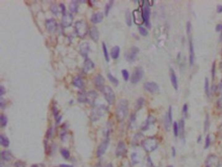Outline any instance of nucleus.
I'll return each instance as SVG.
<instances>
[{
	"instance_id": "obj_1",
	"label": "nucleus",
	"mask_w": 222,
	"mask_h": 167,
	"mask_svg": "<svg viewBox=\"0 0 222 167\" xmlns=\"http://www.w3.org/2000/svg\"><path fill=\"white\" fill-rule=\"evenodd\" d=\"M129 114V103L126 99L119 101L116 109V118L118 121L122 122Z\"/></svg>"
},
{
	"instance_id": "obj_2",
	"label": "nucleus",
	"mask_w": 222,
	"mask_h": 167,
	"mask_svg": "<svg viewBox=\"0 0 222 167\" xmlns=\"http://www.w3.org/2000/svg\"><path fill=\"white\" fill-rule=\"evenodd\" d=\"M108 111V107L104 104L96 105L93 107L91 113V120L92 121H97Z\"/></svg>"
},
{
	"instance_id": "obj_3",
	"label": "nucleus",
	"mask_w": 222,
	"mask_h": 167,
	"mask_svg": "<svg viewBox=\"0 0 222 167\" xmlns=\"http://www.w3.org/2000/svg\"><path fill=\"white\" fill-rule=\"evenodd\" d=\"M186 26L187 33L188 35V41H189V62L190 65L192 66L194 63V60H195V52H194V47L191 35L192 24L190 22H188Z\"/></svg>"
},
{
	"instance_id": "obj_4",
	"label": "nucleus",
	"mask_w": 222,
	"mask_h": 167,
	"mask_svg": "<svg viewBox=\"0 0 222 167\" xmlns=\"http://www.w3.org/2000/svg\"><path fill=\"white\" fill-rule=\"evenodd\" d=\"M74 29L76 35L80 38H84L89 31L88 26L84 20L77 21L74 25Z\"/></svg>"
},
{
	"instance_id": "obj_5",
	"label": "nucleus",
	"mask_w": 222,
	"mask_h": 167,
	"mask_svg": "<svg viewBox=\"0 0 222 167\" xmlns=\"http://www.w3.org/2000/svg\"><path fill=\"white\" fill-rule=\"evenodd\" d=\"M142 146L147 152H152L158 146V140L154 137H149L142 142Z\"/></svg>"
},
{
	"instance_id": "obj_6",
	"label": "nucleus",
	"mask_w": 222,
	"mask_h": 167,
	"mask_svg": "<svg viewBox=\"0 0 222 167\" xmlns=\"http://www.w3.org/2000/svg\"><path fill=\"white\" fill-rule=\"evenodd\" d=\"M102 92L108 103L109 104H113L115 101V95L112 88L109 86H104Z\"/></svg>"
},
{
	"instance_id": "obj_7",
	"label": "nucleus",
	"mask_w": 222,
	"mask_h": 167,
	"mask_svg": "<svg viewBox=\"0 0 222 167\" xmlns=\"http://www.w3.org/2000/svg\"><path fill=\"white\" fill-rule=\"evenodd\" d=\"M140 50L136 47H132L125 52V56L128 62H132L136 59Z\"/></svg>"
},
{
	"instance_id": "obj_8",
	"label": "nucleus",
	"mask_w": 222,
	"mask_h": 167,
	"mask_svg": "<svg viewBox=\"0 0 222 167\" xmlns=\"http://www.w3.org/2000/svg\"><path fill=\"white\" fill-rule=\"evenodd\" d=\"M143 74H144V72H143V70L142 69V68L137 67L132 74V76L130 78L131 83L137 84L140 81H141V80L142 79V78L143 76Z\"/></svg>"
},
{
	"instance_id": "obj_9",
	"label": "nucleus",
	"mask_w": 222,
	"mask_h": 167,
	"mask_svg": "<svg viewBox=\"0 0 222 167\" xmlns=\"http://www.w3.org/2000/svg\"><path fill=\"white\" fill-rule=\"evenodd\" d=\"M220 164V159L216 155H210L205 161V167H219Z\"/></svg>"
},
{
	"instance_id": "obj_10",
	"label": "nucleus",
	"mask_w": 222,
	"mask_h": 167,
	"mask_svg": "<svg viewBox=\"0 0 222 167\" xmlns=\"http://www.w3.org/2000/svg\"><path fill=\"white\" fill-rule=\"evenodd\" d=\"M73 16L71 13L66 12L63 14V17L61 20V24L63 27H70L73 22Z\"/></svg>"
},
{
	"instance_id": "obj_11",
	"label": "nucleus",
	"mask_w": 222,
	"mask_h": 167,
	"mask_svg": "<svg viewBox=\"0 0 222 167\" xmlns=\"http://www.w3.org/2000/svg\"><path fill=\"white\" fill-rule=\"evenodd\" d=\"M142 13L144 22H145V24L147 26H150V15H151V11H150L149 8V5L147 2H145L143 6V10H142Z\"/></svg>"
},
{
	"instance_id": "obj_12",
	"label": "nucleus",
	"mask_w": 222,
	"mask_h": 167,
	"mask_svg": "<svg viewBox=\"0 0 222 167\" xmlns=\"http://www.w3.org/2000/svg\"><path fill=\"white\" fill-rule=\"evenodd\" d=\"M144 88L145 90L151 93H157L159 91V86L156 82H147L144 84Z\"/></svg>"
},
{
	"instance_id": "obj_13",
	"label": "nucleus",
	"mask_w": 222,
	"mask_h": 167,
	"mask_svg": "<svg viewBox=\"0 0 222 167\" xmlns=\"http://www.w3.org/2000/svg\"><path fill=\"white\" fill-rule=\"evenodd\" d=\"M109 143V138H106V139L99 145V146L98 147L97 149V155L98 157H101L102 155L106 152V149L108 147Z\"/></svg>"
},
{
	"instance_id": "obj_14",
	"label": "nucleus",
	"mask_w": 222,
	"mask_h": 167,
	"mask_svg": "<svg viewBox=\"0 0 222 167\" xmlns=\"http://www.w3.org/2000/svg\"><path fill=\"white\" fill-rule=\"evenodd\" d=\"M133 17H134V21L135 24L140 26L144 22V19L143 16L142 11H140L139 9L134 10L132 13Z\"/></svg>"
},
{
	"instance_id": "obj_15",
	"label": "nucleus",
	"mask_w": 222,
	"mask_h": 167,
	"mask_svg": "<svg viewBox=\"0 0 222 167\" xmlns=\"http://www.w3.org/2000/svg\"><path fill=\"white\" fill-rule=\"evenodd\" d=\"M46 27L47 30L50 32L54 33L57 28V24L56 20L54 18H50L46 21Z\"/></svg>"
},
{
	"instance_id": "obj_16",
	"label": "nucleus",
	"mask_w": 222,
	"mask_h": 167,
	"mask_svg": "<svg viewBox=\"0 0 222 167\" xmlns=\"http://www.w3.org/2000/svg\"><path fill=\"white\" fill-rule=\"evenodd\" d=\"M126 153V148L125 144L123 142H119L118 146L116 149V155L118 157H123Z\"/></svg>"
},
{
	"instance_id": "obj_17",
	"label": "nucleus",
	"mask_w": 222,
	"mask_h": 167,
	"mask_svg": "<svg viewBox=\"0 0 222 167\" xmlns=\"http://www.w3.org/2000/svg\"><path fill=\"white\" fill-rule=\"evenodd\" d=\"M90 50V45L87 42H84L80 44V53L83 57L87 58V55Z\"/></svg>"
},
{
	"instance_id": "obj_18",
	"label": "nucleus",
	"mask_w": 222,
	"mask_h": 167,
	"mask_svg": "<svg viewBox=\"0 0 222 167\" xmlns=\"http://www.w3.org/2000/svg\"><path fill=\"white\" fill-rule=\"evenodd\" d=\"M97 96L98 94L95 91H90L86 93L87 103L91 105H94Z\"/></svg>"
},
{
	"instance_id": "obj_19",
	"label": "nucleus",
	"mask_w": 222,
	"mask_h": 167,
	"mask_svg": "<svg viewBox=\"0 0 222 167\" xmlns=\"http://www.w3.org/2000/svg\"><path fill=\"white\" fill-rule=\"evenodd\" d=\"M94 67H95V64L89 58H85L84 63V67H83V71L85 73H87L88 72L93 69Z\"/></svg>"
},
{
	"instance_id": "obj_20",
	"label": "nucleus",
	"mask_w": 222,
	"mask_h": 167,
	"mask_svg": "<svg viewBox=\"0 0 222 167\" xmlns=\"http://www.w3.org/2000/svg\"><path fill=\"white\" fill-rule=\"evenodd\" d=\"M90 37L95 42H97L99 39V31L96 26H91L89 31Z\"/></svg>"
},
{
	"instance_id": "obj_21",
	"label": "nucleus",
	"mask_w": 222,
	"mask_h": 167,
	"mask_svg": "<svg viewBox=\"0 0 222 167\" xmlns=\"http://www.w3.org/2000/svg\"><path fill=\"white\" fill-rule=\"evenodd\" d=\"M104 82L105 80L104 79V77L101 75V74H98L95 78V86L99 89V90H102L103 88L104 87Z\"/></svg>"
},
{
	"instance_id": "obj_22",
	"label": "nucleus",
	"mask_w": 222,
	"mask_h": 167,
	"mask_svg": "<svg viewBox=\"0 0 222 167\" xmlns=\"http://www.w3.org/2000/svg\"><path fill=\"white\" fill-rule=\"evenodd\" d=\"M169 75L172 85H173L175 90H178V80H177V77L175 71L172 68H170L169 69Z\"/></svg>"
},
{
	"instance_id": "obj_23",
	"label": "nucleus",
	"mask_w": 222,
	"mask_h": 167,
	"mask_svg": "<svg viewBox=\"0 0 222 167\" xmlns=\"http://www.w3.org/2000/svg\"><path fill=\"white\" fill-rule=\"evenodd\" d=\"M104 18V14L101 12H98L93 14L91 17V22L94 24H98L101 22Z\"/></svg>"
},
{
	"instance_id": "obj_24",
	"label": "nucleus",
	"mask_w": 222,
	"mask_h": 167,
	"mask_svg": "<svg viewBox=\"0 0 222 167\" xmlns=\"http://www.w3.org/2000/svg\"><path fill=\"white\" fill-rule=\"evenodd\" d=\"M73 84L74 86L80 89H82L84 86V83L83 82L81 78L79 76H77L74 78L73 80Z\"/></svg>"
},
{
	"instance_id": "obj_25",
	"label": "nucleus",
	"mask_w": 222,
	"mask_h": 167,
	"mask_svg": "<svg viewBox=\"0 0 222 167\" xmlns=\"http://www.w3.org/2000/svg\"><path fill=\"white\" fill-rule=\"evenodd\" d=\"M155 121V119L154 118H153V117L152 116H149V118H147V120L145 121V124H144L142 126V130L143 131H145V130H147L150 125H151L152 124H153L154 123Z\"/></svg>"
},
{
	"instance_id": "obj_26",
	"label": "nucleus",
	"mask_w": 222,
	"mask_h": 167,
	"mask_svg": "<svg viewBox=\"0 0 222 167\" xmlns=\"http://www.w3.org/2000/svg\"><path fill=\"white\" fill-rule=\"evenodd\" d=\"M120 54V48L118 46L114 47L112 51H111V56L114 59H117L119 56Z\"/></svg>"
},
{
	"instance_id": "obj_27",
	"label": "nucleus",
	"mask_w": 222,
	"mask_h": 167,
	"mask_svg": "<svg viewBox=\"0 0 222 167\" xmlns=\"http://www.w3.org/2000/svg\"><path fill=\"white\" fill-rule=\"evenodd\" d=\"M78 9V2L77 1H73L69 5V10L71 13H76Z\"/></svg>"
},
{
	"instance_id": "obj_28",
	"label": "nucleus",
	"mask_w": 222,
	"mask_h": 167,
	"mask_svg": "<svg viewBox=\"0 0 222 167\" xmlns=\"http://www.w3.org/2000/svg\"><path fill=\"white\" fill-rule=\"evenodd\" d=\"M1 158L3 161H9L13 158V155L9 151H3L1 153Z\"/></svg>"
},
{
	"instance_id": "obj_29",
	"label": "nucleus",
	"mask_w": 222,
	"mask_h": 167,
	"mask_svg": "<svg viewBox=\"0 0 222 167\" xmlns=\"http://www.w3.org/2000/svg\"><path fill=\"white\" fill-rule=\"evenodd\" d=\"M0 144H1V145L3 146V147H5V148L8 147L10 144L9 138L6 136H5L3 135H0Z\"/></svg>"
},
{
	"instance_id": "obj_30",
	"label": "nucleus",
	"mask_w": 222,
	"mask_h": 167,
	"mask_svg": "<svg viewBox=\"0 0 222 167\" xmlns=\"http://www.w3.org/2000/svg\"><path fill=\"white\" fill-rule=\"evenodd\" d=\"M179 134L182 139H184V121L181 120L179 123Z\"/></svg>"
},
{
	"instance_id": "obj_31",
	"label": "nucleus",
	"mask_w": 222,
	"mask_h": 167,
	"mask_svg": "<svg viewBox=\"0 0 222 167\" xmlns=\"http://www.w3.org/2000/svg\"><path fill=\"white\" fill-rule=\"evenodd\" d=\"M77 101L80 103H87L86 99V93L85 92H79L78 96H77Z\"/></svg>"
},
{
	"instance_id": "obj_32",
	"label": "nucleus",
	"mask_w": 222,
	"mask_h": 167,
	"mask_svg": "<svg viewBox=\"0 0 222 167\" xmlns=\"http://www.w3.org/2000/svg\"><path fill=\"white\" fill-rule=\"evenodd\" d=\"M126 23L129 26H132V15L129 10H127L125 13Z\"/></svg>"
},
{
	"instance_id": "obj_33",
	"label": "nucleus",
	"mask_w": 222,
	"mask_h": 167,
	"mask_svg": "<svg viewBox=\"0 0 222 167\" xmlns=\"http://www.w3.org/2000/svg\"><path fill=\"white\" fill-rule=\"evenodd\" d=\"M102 48H103V52H104V58L106 60V62H109V53L108 51V49L106 47V44L104 43V42L102 43Z\"/></svg>"
},
{
	"instance_id": "obj_34",
	"label": "nucleus",
	"mask_w": 222,
	"mask_h": 167,
	"mask_svg": "<svg viewBox=\"0 0 222 167\" xmlns=\"http://www.w3.org/2000/svg\"><path fill=\"white\" fill-rule=\"evenodd\" d=\"M7 121L8 120L6 116L2 114L1 116H0V124H1L2 127H5L6 126L7 124Z\"/></svg>"
},
{
	"instance_id": "obj_35",
	"label": "nucleus",
	"mask_w": 222,
	"mask_h": 167,
	"mask_svg": "<svg viewBox=\"0 0 222 167\" xmlns=\"http://www.w3.org/2000/svg\"><path fill=\"white\" fill-rule=\"evenodd\" d=\"M113 4V0H112V1H109L106 5V6H105L104 11H105V15H106V16H108V14L109 13V10L111 9V8H112Z\"/></svg>"
},
{
	"instance_id": "obj_36",
	"label": "nucleus",
	"mask_w": 222,
	"mask_h": 167,
	"mask_svg": "<svg viewBox=\"0 0 222 167\" xmlns=\"http://www.w3.org/2000/svg\"><path fill=\"white\" fill-rule=\"evenodd\" d=\"M108 78L109 80L111 82H112V84H113L114 85L117 86V85L119 84V81H118V80L116 78H115V76H113L111 73H108Z\"/></svg>"
},
{
	"instance_id": "obj_37",
	"label": "nucleus",
	"mask_w": 222,
	"mask_h": 167,
	"mask_svg": "<svg viewBox=\"0 0 222 167\" xmlns=\"http://www.w3.org/2000/svg\"><path fill=\"white\" fill-rule=\"evenodd\" d=\"M204 92L207 96L209 97L210 95V90H209V81L208 78H205L204 80Z\"/></svg>"
},
{
	"instance_id": "obj_38",
	"label": "nucleus",
	"mask_w": 222,
	"mask_h": 167,
	"mask_svg": "<svg viewBox=\"0 0 222 167\" xmlns=\"http://www.w3.org/2000/svg\"><path fill=\"white\" fill-rule=\"evenodd\" d=\"M144 103H145V100H144L143 98H140L137 99V101L136 102V108L137 110L140 109L144 104Z\"/></svg>"
},
{
	"instance_id": "obj_39",
	"label": "nucleus",
	"mask_w": 222,
	"mask_h": 167,
	"mask_svg": "<svg viewBox=\"0 0 222 167\" xmlns=\"http://www.w3.org/2000/svg\"><path fill=\"white\" fill-rule=\"evenodd\" d=\"M173 133L175 137L178 136V135H179V124H177V122H174L173 123Z\"/></svg>"
},
{
	"instance_id": "obj_40",
	"label": "nucleus",
	"mask_w": 222,
	"mask_h": 167,
	"mask_svg": "<svg viewBox=\"0 0 222 167\" xmlns=\"http://www.w3.org/2000/svg\"><path fill=\"white\" fill-rule=\"evenodd\" d=\"M61 153L63 157L65 159H69L70 157V152L67 149H61Z\"/></svg>"
},
{
	"instance_id": "obj_41",
	"label": "nucleus",
	"mask_w": 222,
	"mask_h": 167,
	"mask_svg": "<svg viewBox=\"0 0 222 167\" xmlns=\"http://www.w3.org/2000/svg\"><path fill=\"white\" fill-rule=\"evenodd\" d=\"M51 10L55 15H58L59 13V11H60L59 10L57 6L55 4H53L51 5Z\"/></svg>"
},
{
	"instance_id": "obj_42",
	"label": "nucleus",
	"mask_w": 222,
	"mask_h": 167,
	"mask_svg": "<svg viewBox=\"0 0 222 167\" xmlns=\"http://www.w3.org/2000/svg\"><path fill=\"white\" fill-rule=\"evenodd\" d=\"M209 125H210V121H209V117L208 115H207L206 118H205V121H204V132H206L208 131V128H209Z\"/></svg>"
},
{
	"instance_id": "obj_43",
	"label": "nucleus",
	"mask_w": 222,
	"mask_h": 167,
	"mask_svg": "<svg viewBox=\"0 0 222 167\" xmlns=\"http://www.w3.org/2000/svg\"><path fill=\"white\" fill-rule=\"evenodd\" d=\"M139 31H140V33L143 36H147L148 35V31L144 27L140 26L139 27Z\"/></svg>"
},
{
	"instance_id": "obj_44",
	"label": "nucleus",
	"mask_w": 222,
	"mask_h": 167,
	"mask_svg": "<svg viewBox=\"0 0 222 167\" xmlns=\"http://www.w3.org/2000/svg\"><path fill=\"white\" fill-rule=\"evenodd\" d=\"M210 144H211V139H210V135H208L205 139V144H204V148L207 149L210 146Z\"/></svg>"
},
{
	"instance_id": "obj_45",
	"label": "nucleus",
	"mask_w": 222,
	"mask_h": 167,
	"mask_svg": "<svg viewBox=\"0 0 222 167\" xmlns=\"http://www.w3.org/2000/svg\"><path fill=\"white\" fill-rule=\"evenodd\" d=\"M122 75H123V79L125 81H127L129 79V73L127 70H126V69L122 70Z\"/></svg>"
},
{
	"instance_id": "obj_46",
	"label": "nucleus",
	"mask_w": 222,
	"mask_h": 167,
	"mask_svg": "<svg viewBox=\"0 0 222 167\" xmlns=\"http://www.w3.org/2000/svg\"><path fill=\"white\" fill-rule=\"evenodd\" d=\"M52 111H53V114H54L55 118L57 120L60 117V116H59V111H58L57 108L56 107H55V106H54L53 108H52Z\"/></svg>"
},
{
	"instance_id": "obj_47",
	"label": "nucleus",
	"mask_w": 222,
	"mask_h": 167,
	"mask_svg": "<svg viewBox=\"0 0 222 167\" xmlns=\"http://www.w3.org/2000/svg\"><path fill=\"white\" fill-rule=\"evenodd\" d=\"M168 116V118L170 121V123L172 124V121H173V116H172V108L171 107H169V111H168V113L166 114Z\"/></svg>"
},
{
	"instance_id": "obj_48",
	"label": "nucleus",
	"mask_w": 222,
	"mask_h": 167,
	"mask_svg": "<svg viewBox=\"0 0 222 167\" xmlns=\"http://www.w3.org/2000/svg\"><path fill=\"white\" fill-rule=\"evenodd\" d=\"M188 108L187 104H184L182 108V114L185 117H186V116L188 114Z\"/></svg>"
},
{
	"instance_id": "obj_49",
	"label": "nucleus",
	"mask_w": 222,
	"mask_h": 167,
	"mask_svg": "<svg viewBox=\"0 0 222 167\" xmlns=\"http://www.w3.org/2000/svg\"><path fill=\"white\" fill-rule=\"evenodd\" d=\"M15 167H26V164L22 161H17L14 164Z\"/></svg>"
},
{
	"instance_id": "obj_50",
	"label": "nucleus",
	"mask_w": 222,
	"mask_h": 167,
	"mask_svg": "<svg viewBox=\"0 0 222 167\" xmlns=\"http://www.w3.org/2000/svg\"><path fill=\"white\" fill-rule=\"evenodd\" d=\"M132 158V161L134 162V163H138V159H137V156L136 153H133Z\"/></svg>"
},
{
	"instance_id": "obj_51",
	"label": "nucleus",
	"mask_w": 222,
	"mask_h": 167,
	"mask_svg": "<svg viewBox=\"0 0 222 167\" xmlns=\"http://www.w3.org/2000/svg\"><path fill=\"white\" fill-rule=\"evenodd\" d=\"M5 107V101L2 97H1L0 98V107L2 108H3Z\"/></svg>"
},
{
	"instance_id": "obj_52",
	"label": "nucleus",
	"mask_w": 222,
	"mask_h": 167,
	"mask_svg": "<svg viewBox=\"0 0 222 167\" xmlns=\"http://www.w3.org/2000/svg\"><path fill=\"white\" fill-rule=\"evenodd\" d=\"M5 92H6V91H5V88L3 86H0V96L2 97V96H3Z\"/></svg>"
},
{
	"instance_id": "obj_53",
	"label": "nucleus",
	"mask_w": 222,
	"mask_h": 167,
	"mask_svg": "<svg viewBox=\"0 0 222 167\" xmlns=\"http://www.w3.org/2000/svg\"><path fill=\"white\" fill-rule=\"evenodd\" d=\"M216 31H218V32H220V31H222V24H218L217 26H216Z\"/></svg>"
},
{
	"instance_id": "obj_54",
	"label": "nucleus",
	"mask_w": 222,
	"mask_h": 167,
	"mask_svg": "<svg viewBox=\"0 0 222 167\" xmlns=\"http://www.w3.org/2000/svg\"><path fill=\"white\" fill-rule=\"evenodd\" d=\"M212 79H214V75H215V63H214L212 65Z\"/></svg>"
},
{
	"instance_id": "obj_55",
	"label": "nucleus",
	"mask_w": 222,
	"mask_h": 167,
	"mask_svg": "<svg viewBox=\"0 0 222 167\" xmlns=\"http://www.w3.org/2000/svg\"><path fill=\"white\" fill-rule=\"evenodd\" d=\"M217 11H218V13H222V5H218Z\"/></svg>"
},
{
	"instance_id": "obj_56",
	"label": "nucleus",
	"mask_w": 222,
	"mask_h": 167,
	"mask_svg": "<svg viewBox=\"0 0 222 167\" xmlns=\"http://www.w3.org/2000/svg\"><path fill=\"white\" fill-rule=\"evenodd\" d=\"M176 155V149L174 147L172 148V156H173V157H175Z\"/></svg>"
},
{
	"instance_id": "obj_57",
	"label": "nucleus",
	"mask_w": 222,
	"mask_h": 167,
	"mask_svg": "<svg viewBox=\"0 0 222 167\" xmlns=\"http://www.w3.org/2000/svg\"><path fill=\"white\" fill-rule=\"evenodd\" d=\"M59 167H73V166L72 165H65V164H63V165H61L59 166Z\"/></svg>"
},
{
	"instance_id": "obj_58",
	"label": "nucleus",
	"mask_w": 222,
	"mask_h": 167,
	"mask_svg": "<svg viewBox=\"0 0 222 167\" xmlns=\"http://www.w3.org/2000/svg\"><path fill=\"white\" fill-rule=\"evenodd\" d=\"M220 41H222V31H221V35H220Z\"/></svg>"
},
{
	"instance_id": "obj_59",
	"label": "nucleus",
	"mask_w": 222,
	"mask_h": 167,
	"mask_svg": "<svg viewBox=\"0 0 222 167\" xmlns=\"http://www.w3.org/2000/svg\"><path fill=\"white\" fill-rule=\"evenodd\" d=\"M31 167H40V166H38V165H33Z\"/></svg>"
},
{
	"instance_id": "obj_60",
	"label": "nucleus",
	"mask_w": 222,
	"mask_h": 167,
	"mask_svg": "<svg viewBox=\"0 0 222 167\" xmlns=\"http://www.w3.org/2000/svg\"><path fill=\"white\" fill-rule=\"evenodd\" d=\"M219 167H222V162H221V163H220V166H219Z\"/></svg>"
},
{
	"instance_id": "obj_61",
	"label": "nucleus",
	"mask_w": 222,
	"mask_h": 167,
	"mask_svg": "<svg viewBox=\"0 0 222 167\" xmlns=\"http://www.w3.org/2000/svg\"><path fill=\"white\" fill-rule=\"evenodd\" d=\"M168 167H174L173 165H169V166H168Z\"/></svg>"
},
{
	"instance_id": "obj_62",
	"label": "nucleus",
	"mask_w": 222,
	"mask_h": 167,
	"mask_svg": "<svg viewBox=\"0 0 222 167\" xmlns=\"http://www.w3.org/2000/svg\"><path fill=\"white\" fill-rule=\"evenodd\" d=\"M108 167H112V166H111V165H110V166H109H109H108Z\"/></svg>"
}]
</instances>
